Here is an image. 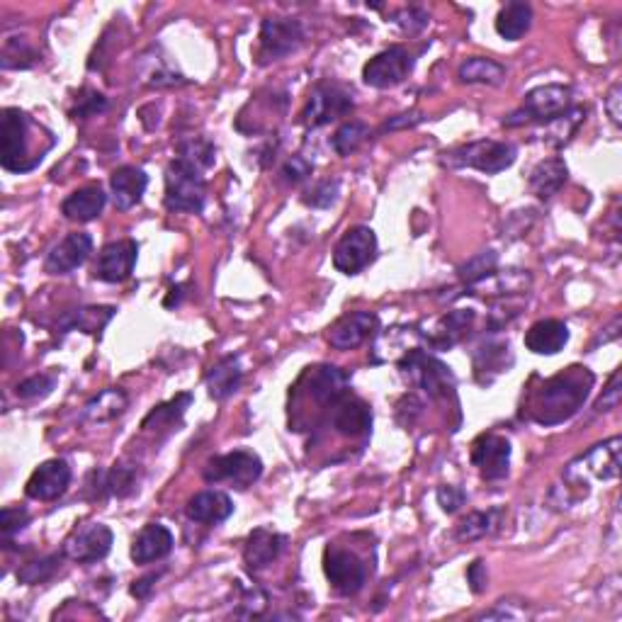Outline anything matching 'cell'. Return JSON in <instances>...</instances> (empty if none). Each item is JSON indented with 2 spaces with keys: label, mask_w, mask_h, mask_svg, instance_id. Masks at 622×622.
Wrapping results in <instances>:
<instances>
[{
  "label": "cell",
  "mask_w": 622,
  "mask_h": 622,
  "mask_svg": "<svg viewBox=\"0 0 622 622\" xmlns=\"http://www.w3.org/2000/svg\"><path fill=\"white\" fill-rule=\"evenodd\" d=\"M472 360H474V375H477V380L486 372L484 384H491L496 377L501 375V372H508V367L513 365L511 346H508V341H496V343L489 341L474 350Z\"/></svg>",
  "instance_id": "obj_29"
},
{
  "label": "cell",
  "mask_w": 622,
  "mask_h": 622,
  "mask_svg": "<svg viewBox=\"0 0 622 622\" xmlns=\"http://www.w3.org/2000/svg\"><path fill=\"white\" fill-rule=\"evenodd\" d=\"M353 110V95L338 83H321L311 90L307 107L302 110V124L309 129L324 127Z\"/></svg>",
  "instance_id": "obj_11"
},
{
  "label": "cell",
  "mask_w": 622,
  "mask_h": 622,
  "mask_svg": "<svg viewBox=\"0 0 622 622\" xmlns=\"http://www.w3.org/2000/svg\"><path fill=\"white\" fill-rule=\"evenodd\" d=\"M241 360L236 355H229V358L219 360L217 365H212V370L207 372V392L214 401H224L229 399L231 394L239 392L241 387Z\"/></svg>",
  "instance_id": "obj_30"
},
{
  "label": "cell",
  "mask_w": 622,
  "mask_h": 622,
  "mask_svg": "<svg viewBox=\"0 0 622 622\" xmlns=\"http://www.w3.org/2000/svg\"><path fill=\"white\" fill-rule=\"evenodd\" d=\"M115 535L103 523H90L86 528L76 530L69 540L64 542V554L71 562L78 564H93L105 559L112 550Z\"/></svg>",
  "instance_id": "obj_15"
},
{
  "label": "cell",
  "mask_w": 622,
  "mask_h": 622,
  "mask_svg": "<svg viewBox=\"0 0 622 622\" xmlns=\"http://www.w3.org/2000/svg\"><path fill=\"white\" fill-rule=\"evenodd\" d=\"M569 107H571V88L562 86V83H547V86L530 90V93L525 95L523 107L511 112L501 124L503 127H523V124L530 122L547 124L557 120L559 115H564Z\"/></svg>",
  "instance_id": "obj_6"
},
{
  "label": "cell",
  "mask_w": 622,
  "mask_h": 622,
  "mask_svg": "<svg viewBox=\"0 0 622 622\" xmlns=\"http://www.w3.org/2000/svg\"><path fill=\"white\" fill-rule=\"evenodd\" d=\"M467 584L472 588V593H484L486 584H489V574H486V564L482 559H474L467 569Z\"/></svg>",
  "instance_id": "obj_52"
},
{
  "label": "cell",
  "mask_w": 622,
  "mask_h": 622,
  "mask_svg": "<svg viewBox=\"0 0 622 622\" xmlns=\"http://www.w3.org/2000/svg\"><path fill=\"white\" fill-rule=\"evenodd\" d=\"M107 110V98L98 90L86 88L81 95L76 98V107L71 110L73 120H88V117L100 115V112Z\"/></svg>",
  "instance_id": "obj_45"
},
{
  "label": "cell",
  "mask_w": 622,
  "mask_h": 622,
  "mask_svg": "<svg viewBox=\"0 0 622 622\" xmlns=\"http://www.w3.org/2000/svg\"><path fill=\"white\" fill-rule=\"evenodd\" d=\"M428 13L423 8H404L399 10L397 15H394V22L401 27L404 32H409V35H416V32H421L423 27H428Z\"/></svg>",
  "instance_id": "obj_48"
},
{
  "label": "cell",
  "mask_w": 622,
  "mask_h": 622,
  "mask_svg": "<svg viewBox=\"0 0 622 622\" xmlns=\"http://www.w3.org/2000/svg\"><path fill=\"white\" fill-rule=\"evenodd\" d=\"M190 520L202 525H219L234 513V501L224 494V491H200L188 501L185 506Z\"/></svg>",
  "instance_id": "obj_25"
},
{
  "label": "cell",
  "mask_w": 622,
  "mask_h": 622,
  "mask_svg": "<svg viewBox=\"0 0 622 622\" xmlns=\"http://www.w3.org/2000/svg\"><path fill=\"white\" fill-rule=\"evenodd\" d=\"M139 246L134 239L112 241L103 246L98 263H95V277L107 282V285H120V282L129 280L137 265Z\"/></svg>",
  "instance_id": "obj_16"
},
{
  "label": "cell",
  "mask_w": 622,
  "mask_h": 622,
  "mask_svg": "<svg viewBox=\"0 0 622 622\" xmlns=\"http://www.w3.org/2000/svg\"><path fill=\"white\" fill-rule=\"evenodd\" d=\"M586 120V107L571 105L564 115H559L557 120L545 124V139L550 146H564L567 141L579 132V127Z\"/></svg>",
  "instance_id": "obj_36"
},
{
  "label": "cell",
  "mask_w": 622,
  "mask_h": 622,
  "mask_svg": "<svg viewBox=\"0 0 622 622\" xmlns=\"http://www.w3.org/2000/svg\"><path fill=\"white\" fill-rule=\"evenodd\" d=\"M533 25V8L528 3H508L496 15V32L506 42H518Z\"/></svg>",
  "instance_id": "obj_33"
},
{
  "label": "cell",
  "mask_w": 622,
  "mask_h": 622,
  "mask_svg": "<svg viewBox=\"0 0 622 622\" xmlns=\"http://www.w3.org/2000/svg\"><path fill=\"white\" fill-rule=\"evenodd\" d=\"M418 122H423L421 112H406V115L394 117L382 127V132H392V129H404V127H416Z\"/></svg>",
  "instance_id": "obj_55"
},
{
  "label": "cell",
  "mask_w": 622,
  "mask_h": 622,
  "mask_svg": "<svg viewBox=\"0 0 622 622\" xmlns=\"http://www.w3.org/2000/svg\"><path fill=\"white\" fill-rule=\"evenodd\" d=\"M158 576L161 574H149V576H144V579L134 581L132 588H129V593H132L134 598H139V601H144V598H149L151 591H154V584L158 581Z\"/></svg>",
  "instance_id": "obj_54"
},
{
  "label": "cell",
  "mask_w": 622,
  "mask_h": 622,
  "mask_svg": "<svg viewBox=\"0 0 622 622\" xmlns=\"http://www.w3.org/2000/svg\"><path fill=\"white\" fill-rule=\"evenodd\" d=\"M324 574L341 596H355L365 586V564L355 552L329 547L324 554Z\"/></svg>",
  "instance_id": "obj_13"
},
{
  "label": "cell",
  "mask_w": 622,
  "mask_h": 622,
  "mask_svg": "<svg viewBox=\"0 0 622 622\" xmlns=\"http://www.w3.org/2000/svg\"><path fill=\"white\" fill-rule=\"evenodd\" d=\"M377 256V236L370 226H353L333 248V265L343 275H358Z\"/></svg>",
  "instance_id": "obj_10"
},
{
  "label": "cell",
  "mask_w": 622,
  "mask_h": 622,
  "mask_svg": "<svg viewBox=\"0 0 622 622\" xmlns=\"http://www.w3.org/2000/svg\"><path fill=\"white\" fill-rule=\"evenodd\" d=\"M59 567H61V557H59V554H52V557L37 559V562L25 564V567L18 571V581H20V584H27V586L44 584V581L52 579L56 571H59Z\"/></svg>",
  "instance_id": "obj_42"
},
{
  "label": "cell",
  "mask_w": 622,
  "mask_h": 622,
  "mask_svg": "<svg viewBox=\"0 0 622 622\" xmlns=\"http://www.w3.org/2000/svg\"><path fill=\"white\" fill-rule=\"evenodd\" d=\"M569 343V329L559 319L537 321L525 333V348L535 355H557Z\"/></svg>",
  "instance_id": "obj_26"
},
{
  "label": "cell",
  "mask_w": 622,
  "mask_h": 622,
  "mask_svg": "<svg viewBox=\"0 0 622 622\" xmlns=\"http://www.w3.org/2000/svg\"><path fill=\"white\" fill-rule=\"evenodd\" d=\"M311 171H314V166H311L302 154H297V156H292L285 166H282V178H285L287 183L297 185V183H302V180H307Z\"/></svg>",
  "instance_id": "obj_49"
},
{
  "label": "cell",
  "mask_w": 622,
  "mask_h": 622,
  "mask_svg": "<svg viewBox=\"0 0 622 622\" xmlns=\"http://www.w3.org/2000/svg\"><path fill=\"white\" fill-rule=\"evenodd\" d=\"M380 321L370 311H353L338 319L329 331V343L336 350H353L363 346L367 338L377 331Z\"/></svg>",
  "instance_id": "obj_19"
},
{
  "label": "cell",
  "mask_w": 622,
  "mask_h": 622,
  "mask_svg": "<svg viewBox=\"0 0 622 622\" xmlns=\"http://www.w3.org/2000/svg\"><path fill=\"white\" fill-rule=\"evenodd\" d=\"M107 195L100 185H88L71 192L64 202H61V214L71 222H93L95 217H100V212L105 209Z\"/></svg>",
  "instance_id": "obj_28"
},
{
  "label": "cell",
  "mask_w": 622,
  "mask_h": 622,
  "mask_svg": "<svg viewBox=\"0 0 622 622\" xmlns=\"http://www.w3.org/2000/svg\"><path fill=\"white\" fill-rule=\"evenodd\" d=\"M260 64H273V61L287 59L297 52L304 42V27L299 20L292 18H268L260 25Z\"/></svg>",
  "instance_id": "obj_9"
},
{
  "label": "cell",
  "mask_w": 622,
  "mask_h": 622,
  "mask_svg": "<svg viewBox=\"0 0 622 622\" xmlns=\"http://www.w3.org/2000/svg\"><path fill=\"white\" fill-rule=\"evenodd\" d=\"M173 550V533L161 523H149L139 530L132 542V559L137 564H151L168 557Z\"/></svg>",
  "instance_id": "obj_22"
},
{
  "label": "cell",
  "mask_w": 622,
  "mask_h": 622,
  "mask_svg": "<svg viewBox=\"0 0 622 622\" xmlns=\"http://www.w3.org/2000/svg\"><path fill=\"white\" fill-rule=\"evenodd\" d=\"M190 404H192V394H178V397L166 401V404L156 406V409L144 418L141 428H146V431H154V428H173L175 423L183 418L185 409H188Z\"/></svg>",
  "instance_id": "obj_37"
},
{
  "label": "cell",
  "mask_w": 622,
  "mask_h": 622,
  "mask_svg": "<svg viewBox=\"0 0 622 622\" xmlns=\"http://www.w3.org/2000/svg\"><path fill=\"white\" fill-rule=\"evenodd\" d=\"M438 503L445 513H455L467 503V494L460 489V486L445 484L438 489Z\"/></svg>",
  "instance_id": "obj_50"
},
{
  "label": "cell",
  "mask_w": 622,
  "mask_h": 622,
  "mask_svg": "<svg viewBox=\"0 0 622 622\" xmlns=\"http://www.w3.org/2000/svg\"><path fill=\"white\" fill-rule=\"evenodd\" d=\"M207 183L197 166L175 156L166 168V207L171 212L200 214L205 209Z\"/></svg>",
  "instance_id": "obj_4"
},
{
  "label": "cell",
  "mask_w": 622,
  "mask_h": 622,
  "mask_svg": "<svg viewBox=\"0 0 622 622\" xmlns=\"http://www.w3.org/2000/svg\"><path fill=\"white\" fill-rule=\"evenodd\" d=\"M499 525V511H474L469 513L467 518L460 520L457 525L455 537L462 542H472V540H482L491 533V530Z\"/></svg>",
  "instance_id": "obj_38"
},
{
  "label": "cell",
  "mask_w": 622,
  "mask_h": 622,
  "mask_svg": "<svg viewBox=\"0 0 622 622\" xmlns=\"http://www.w3.org/2000/svg\"><path fill=\"white\" fill-rule=\"evenodd\" d=\"M287 545V537L275 533L270 528H256L248 535L246 547H243V559H246L248 569H263L273 564L280 557Z\"/></svg>",
  "instance_id": "obj_23"
},
{
  "label": "cell",
  "mask_w": 622,
  "mask_h": 622,
  "mask_svg": "<svg viewBox=\"0 0 622 622\" xmlns=\"http://www.w3.org/2000/svg\"><path fill=\"white\" fill-rule=\"evenodd\" d=\"M27 523H30V513H27L25 508L20 506L3 508V513H0V533H3L5 547L10 545V540H13L20 530L27 528Z\"/></svg>",
  "instance_id": "obj_46"
},
{
  "label": "cell",
  "mask_w": 622,
  "mask_h": 622,
  "mask_svg": "<svg viewBox=\"0 0 622 622\" xmlns=\"http://www.w3.org/2000/svg\"><path fill=\"white\" fill-rule=\"evenodd\" d=\"M309 392L319 404L333 406L338 399L346 397L350 392V377L341 367H314V372H309Z\"/></svg>",
  "instance_id": "obj_24"
},
{
  "label": "cell",
  "mask_w": 622,
  "mask_h": 622,
  "mask_svg": "<svg viewBox=\"0 0 622 622\" xmlns=\"http://www.w3.org/2000/svg\"><path fill=\"white\" fill-rule=\"evenodd\" d=\"M37 124L18 107H5L0 115V166L10 173H27L42 163L32 154L30 132Z\"/></svg>",
  "instance_id": "obj_2"
},
{
  "label": "cell",
  "mask_w": 622,
  "mask_h": 622,
  "mask_svg": "<svg viewBox=\"0 0 622 622\" xmlns=\"http://www.w3.org/2000/svg\"><path fill=\"white\" fill-rule=\"evenodd\" d=\"M411 71H414V56L409 54V49L389 47L367 61L363 69V81L370 88L387 90L404 83Z\"/></svg>",
  "instance_id": "obj_12"
},
{
  "label": "cell",
  "mask_w": 622,
  "mask_h": 622,
  "mask_svg": "<svg viewBox=\"0 0 622 622\" xmlns=\"http://www.w3.org/2000/svg\"><path fill=\"white\" fill-rule=\"evenodd\" d=\"M54 384H56L54 375H32L15 387V394H18L20 399L47 397V394L54 389Z\"/></svg>",
  "instance_id": "obj_47"
},
{
  "label": "cell",
  "mask_w": 622,
  "mask_h": 622,
  "mask_svg": "<svg viewBox=\"0 0 622 622\" xmlns=\"http://www.w3.org/2000/svg\"><path fill=\"white\" fill-rule=\"evenodd\" d=\"M399 372L414 387L423 389L428 399L452 401L457 406V382L450 367L440 363L435 355H428L426 350H409L399 360Z\"/></svg>",
  "instance_id": "obj_3"
},
{
  "label": "cell",
  "mask_w": 622,
  "mask_h": 622,
  "mask_svg": "<svg viewBox=\"0 0 622 622\" xmlns=\"http://www.w3.org/2000/svg\"><path fill=\"white\" fill-rule=\"evenodd\" d=\"M90 253H93V239H90V234L76 231V234H69L49 251L47 260H44V270L49 275H66L71 270L81 268Z\"/></svg>",
  "instance_id": "obj_18"
},
{
  "label": "cell",
  "mask_w": 622,
  "mask_h": 622,
  "mask_svg": "<svg viewBox=\"0 0 622 622\" xmlns=\"http://www.w3.org/2000/svg\"><path fill=\"white\" fill-rule=\"evenodd\" d=\"M338 192H341V180L333 178V180H321V183H316L314 188L304 192L302 202L307 207H314V209H326L331 207L333 202H336Z\"/></svg>",
  "instance_id": "obj_44"
},
{
  "label": "cell",
  "mask_w": 622,
  "mask_h": 622,
  "mask_svg": "<svg viewBox=\"0 0 622 622\" xmlns=\"http://www.w3.org/2000/svg\"><path fill=\"white\" fill-rule=\"evenodd\" d=\"M112 316H115V309L112 307H83L71 311V314L61 321V326H64L66 331L78 329L83 333H90V336H100L105 326L112 321Z\"/></svg>",
  "instance_id": "obj_35"
},
{
  "label": "cell",
  "mask_w": 622,
  "mask_h": 622,
  "mask_svg": "<svg viewBox=\"0 0 622 622\" xmlns=\"http://www.w3.org/2000/svg\"><path fill=\"white\" fill-rule=\"evenodd\" d=\"M263 474V462L256 452L251 450H234L226 455L212 457L205 465V482L209 484H231L234 489H248L256 484Z\"/></svg>",
  "instance_id": "obj_7"
},
{
  "label": "cell",
  "mask_w": 622,
  "mask_h": 622,
  "mask_svg": "<svg viewBox=\"0 0 622 622\" xmlns=\"http://www.w3.org/2000/svg\"><path fill=\"white\" fill-rule=\"evenodd\" d=\"M567 178H569L567 163H564L559 156H552L537 163L533 173H530L528 185L530 190H533V195L540 197V200H552V197L567 185Z\"/></svg>",
  "instance_id": "obj_27"
},
{
  "label": "cell",
  "mask_w": 622,
  "mask_h": 622,
  "mask_svg": "<svg viewBox=\"0 0 622 622\" xmlns=\"http://www.w3.org/2000/svg\"><path fill=\"white\" fill-rule=\"evenodd\" d=\"M620 95H622L620 83H615V86L608 90V95H605V110H608L610 120H613L615 127L620 124V100H622Z\"/></svg>",
  "instance_id": "obj_53"
},
{
  "label": "cell",
  "mask_w": 622,
  "mask_h": 622,
  "mask_svg": "<svg viewBox=\"0 0 622 622\" xmlns=\"http://www.w3.org/2000/svg\"><path fill=\"white\" fill-rule=\"evenodd\" d=\"M518 158V149L508 141H472V144L457 146V149L445 151L443 166L448 168H477L486 175H496L506 168H511Z\"/></svg>",
  "instance_id": "obj_5"
},
{
  "label": "cell",
  "mask_w": 622,
  "mask_h": 622,
  "mask_svg": "<svg viewBox=\"0 0 622 622\" xmlns=\"http://www.w3.org/2000/svg\"><path fill=\"white\" fill-rule=\"evenodd\" d=\"M110 188L115 207L120 209V212H127V209L137 207L141 197H144L146 188H149V175L137 166H122L112 173Z\"/></svg>",
  "instance_id": "obj_21"
},
{
  "label": "cell",
  "mask_w": 622,
  "mask_h": 622,
  "mask_svg": "<svg viewBox=\"0 0 622 622\" xmlns=\"http://www.w3.org/2000/svg\"><path fill=\"white\" fill-rule=\"evenodd\" d=\"M593 382L596 377L586 367H569L545 380L533 397V409H530L533 421L540 426H559L569 421L586 404Z\"/></svg>",
  "instance_id": "obj_1"
},
{
  "label": "cell",
  "mask_w": 622,
  "mask_h": 622,
  "mask_svg": "<svg viewBox=\"0 0 622 622\" xmlns=\"http://www.w3.org/2000/svg\"><path fill=\"white\" fill-rule=\"evenodd\" d=\"M474 321V311L472 309H452L445 316H440L435 321L433 331L426 333L428 343L435 348H450L460 341L462 336L469 331Z\"/></svg>",
  "instance_id": "obj_31"
},
{
  "label": "cell",
  "mask_w": 622,
  "mask_h": 622,
  "mask_svg": "<svg viewBox=\"0 0 622 622\" xmlns=\"http://www.w3.org/2000/svg\"><path fill=\"white\" fill-rule=\"evenodd\" d=\"M71 467L66 460H47L42 462L32 477L27 479L25 494L35 501H56L69 491L71 486Z\"/></svg>",
  "instance_id": "obj_17"
},
{
  "label": "cell",
  "mask_w": 622,
  "mask_h": 622,
  "mask_svg": "<svg viewBox=\"0 0 622 622\" xmlns=\"http://www.w3.org/2000/svg\"><path fill=\"white\" fill-rule=\"evenodd\" d=\"M472 465L479 469L484 482H501L511 469V443L496 433H484L472 445Z\"/></svg>",
  "instance_id": "obj_14"
},
{
  "label": "cell",
  "mask_w": 622,
  "mask_h": 622,
  "mask_svg": "<svg viewBox=\"0 0 622 622\" xmlns=\"http://www.w3.org/2000/svg\"><path fill=\"white\" fill-rule=\"evenodd\" d=\"M620 397H622V384H620V370L613 372V377H610L608 387H605L603 397L601 401L596 404V411L598 414H605V411H613L620 406Z\"/></svg>",
  "instance_id": "obj_51"
},
{
  "label": "cell",
  "mask_w": 622,
  "mask_h": 622,
  "mask_svg": "<svg viewBox=\"0 0 622 622\" xmlns=\"http://www.w3.org/2000/svg\"><path fill=\"white\" fill-rule=\"evenodd\" d=\"M457 78L462 83H482V86H501L506 81V66H501L499 61L484 59V56H472L457 71Z\"/></svg>",
  "instance_id": "obj_34"
},
{
  "label": "cell",
  "mask_w": 622,
  "mask_h": 622,
  "mask_svg": "<svg viewBox=\"0 0 622 622\" xmlns=\"http://www.w3.org/2000/svg\"><path fill=\"white\" fill-rule=\"evenodd\" d=\"M129 399L122 389H105L98 397H93L83 409V418L88 423H110L117 416H122L127 411Z\"/></svg>",
  "instance_id": "obj_32"
},
{
  "label": "cell",
  "mask_w": 622,
  "mask_h": 622,
  "mask_svg": "<svg viewBox=\"0 0 622 622\" xmlns=\"http://www.w3.org/2000/svg\"><path fill=\"white\" fill-rule=\"evenodd\" d=\"M178 158H183V161L192 163V166H197L200 171H207V168L214 166V146L209 144L207 139H188V141H180L178 144Z\"/></svg>",
  "instance_id": "obj_41"
},
{
  "label": "cell",
  "mask_w": 622,
  "mask_h": 622,
  "mask_svg": "<svg viewBox=\"0 0 622 622\" xmlns=\"http://www.w3.org/2000/svg\"><path fill=\"white\" fill-rule=\"evenodd\" d=\"M103 491L107 494L124 499V496L132 494L137 489V467L132 465H115L110 472L103 474Z\"/></svg>",
  "instance_id": "obj_40"
},
{
  "label": "cell",
  "mask_w": 622,
  "mask_h": 622,
  "mask_svg": "<svg viewBox=\"0 0 622 622\" xmlns=\"http://www.w3.org/2000/svg\"><path fill=\"white\" fill-rule=\"evenodd\" d=\"M367 137H370V127L363 122H348L343 127H338V132L333 134L331 146L338 156H350L365 144Z\"/></svg>",
  "instance_id": "obj_39"
},
{
  "label": "cell",
  "mask_w": 622,
  "mask_h": 622,
  "mask_svg": "<svg viewBox=\"0 0 622 622\" xmlns=\"http://www.w3.org/2000/svg\"><path fill=\"white\" fill-rule=\"evenodd\" d=\"M620 435H613L605 443L593 445L586 455H581L579 460L571 462L567 469V479L574 482L576 486H584V491H588L584 482V474H591V477L603 479V482H613V479L620 477Z\"/></svg>",
  "instance_id": "obj_8"
},
{
  "label": "cell",
  "mask_w": 622,
  "mask_h": 622,
  "mask_svg": "<svg viewBox=\"0 0 622 622\" xmlns=\"http://www.w3.org/2000/svg\"><path fill=\"white\" fill-rule=\"evenodd\" d=\"M331 423L341 435H348V438H363V435L370 433L372 428V411L370 406L365 404L363 399L353 397V394H346L331 406Z\"/></svg>",
  "instance_id": "obj_20"
},
{
  "label": "cell",
  "mask_w": 622,
  "mask_h": 622,
  "mask_svg": "<svg viewBox=\"0 0 622 622\" xmlns=\"http://www.w3.org/2000/svg\"><path fill=\"white\" fill-rule=\"evenodd\" d=\"M496 265H499V258H496V253L494 251H482L479 256L467 260V263L462 265L460 270H457V275H460V280L469 287V285H474V282L489 277L491 273H496Z\"/></svg>",
  "instance_id": "obj_43"
}]
</instances>
